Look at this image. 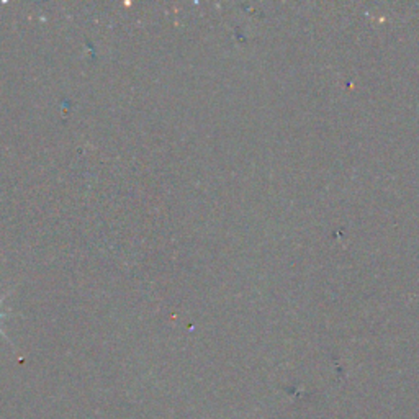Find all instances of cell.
<instances>
[{
  "label": "cell",
  "mask_w": 419,
  "mask_h": 419,
  "mask_svg": "<svg viewBox=\"0 0 419 419\" xmlns=\"http://www.w3.org/2000/svg\"><path fill=\"white\" fill-rule=\"evenodd\" d=\"M10 292H12V290H10ZM10 292H7V293H5V295H3V296H2V299H0V305H2V301L7 299V296H8V293H10ZM2 316H3V314H2V312H0V320H2ZM0 334H2V336H5V334H3V331H2V329H0Z\"/></svg>",
  "instance_id": "cell-1"
}]
</instances>
